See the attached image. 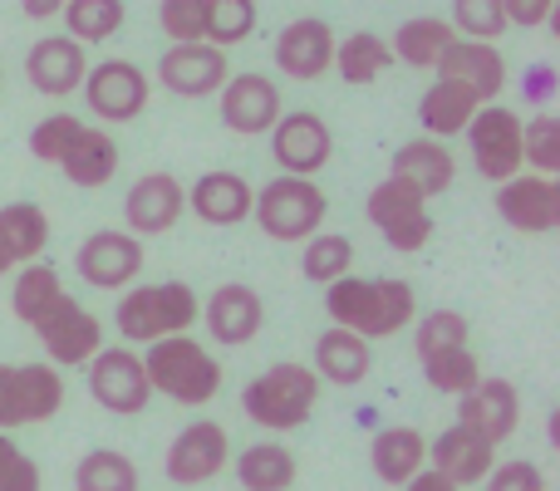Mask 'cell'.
Segmentation results:
<instances>
[{
  "label": "cell",
  "mask_w": 560,
  "mask_h": 491,
  "mask_svg": "<svg viewBox=\"0 0 560 491\" xmlns=\"http://www.w3.org/2000/svg\"><path fill=\"white\" fill-rule=\"evenodd\" d=\"M325 309L339 329H349V335L388 339V335H398L408 319H418V295L408 280L345 276V280H335V285H325Z\"/></svg>",
  "instance_id": "obj_1"
},
{
  "label": "cell",
  "mask_w": 560,
  "mask_h": 491,
  "mask_svg": "<svg viewBox=\"0 0 560 491\" xmlns=\"http://www.w3.org/2000/svg\"><path fill=\"white\" fill-rule=\"evenodd\" d=\"M202 315V300L187 280H158V285H128V295L118 300L114 325L124 335V344H158V339L187 335Z\"/></svg>",
  "instance_id": "obj_2"
},
{
  "label": "cell",
  "mask_w": 560,
  "mask_h": 491,
  "mask_svg": "<svg viewBox=\"0 0 560 491\" xmlns=\"http://www.w3.org/2000/svg\"><path fill=\"white\" fill-rule=\"evenodd\" d=\"M143 374H148L153 394L173 398V404H183V408H202L222 394V359L207 354V344L192 335H173V339L148 344Z\"/></svg>",
  "instance_id": "obj_3"
},
{
  "label": "cell",
  "mask_w": 560,
  "mask_h": 491,
  "mask_svg": "<svg viewBox=\"0 0 560 491\" xmlns=\"http://www.w3.org/2000/svg\"><path fill=\"white\" fill-rule=\"evenodd\" d=\"M315 404H319V378L310 364H271L266 374H256L242 394V413L252 418L256 428L266 433H295L315 418Z\"/></svg>",
  "instance_id": "obj_4"
},
{
  "label": "cell",
  "mask_w": 560,
  "mask_h": 491,
  "mask_svg": "<svg viewBox=\"0 0 560 491\" xmlns=\"http://www.w3.org/2000/svg\"><path fill=\"white\" fill-rule=\"evenodd\" d=\"M325 212H329V202L315 177L280 173L252 197V217L271 242H310V236L325 226Z\"/></svg>",
  "instance_id": "obj_5"
},
{
  "label": "cell",
  "mask_w": 560,
  "mask_h": 491,
  "mask_svg": "<svg viewBox=\"0 0 560 491\" xmlns=\"http://www.w3.org/2000/svg\"><path fill=\"white\" fill-rule=\"evenodd\" d=\"M65 408V378L55 364H0V433L35 428Z\"/></svg>",
  "instance_id": "obj_6"
},
{
  "label": "cell",
  "mask_w": 560,
  "mask_h": 491,
  "mask_svg": "<svg viewBox=\"0 0 560 491\" xmlns=\"http://www.w3.org/2000/svg\"><path fill=\"white\" fill-rule=\"evenodd\" d=\"M467 148H472V163L487 183H512L522 173V114L506 104H482L472 114V124L463 128Z\"/></svg>",
  "instance_id": "obj_7"
},
{
  "label": "cell",
  "mask_w": 560,
  "mask_h": 491,
  "mask_svg": "<svg viewBox=\"0 0 560 491\" xmlns=\"http://www.w3.org/2000/svg\"><path fill=\"white\" fill-rule=\"evenodd\" d=\"M369 222L378 226V236H384L394 250H404V256H413V250H423L433 242V212H428V197H418L408 183H398V177H384V183L369 192L364 202Z\"/></svg>",
  "instance_id": "obj_8"
},
{
  "label": "cell",
  "mask_w": 560,
  "mask_h": 491,
  "mask_svg": "<svg viewBox=\"0 0 560 491\" xmlns=\"http://www.w3.org/2000/svg\"><path fill=\"white\" fill-rule=\"evenodd\" d=\"M39 335V344H45V364L55 369H74V364H89V359L104 349V325H98L94 315H89L84 305H79L74 295H59L55 305L45 309V315L30 325Z\"/></svg>",
  "instance_id": "obj_9"
},
{
  "label": "cell",
  "mask_w": 560,
  "mask_h": 491,
  "mask_svg": "<svg viewBox=\"0 0 560 491\" xmlns=\"http://www.w3.org/2000/svg\"><path fill=\"white\" fill-rule=\"evenodd\" d=\"M89 394H94L98 408L118 418H133L153 404V388H148V374H143V354L128 344H114V349H98L89 359Z\"/></svg>",
  "instance_id": "obj_10"
},
{
  "label": "cell",
  "mask_w": 560,
  "mask_h": 491,
  "mask_svg": "<svg viewBox=\"0 0 560 491\" xmlns=\"http://www.w3.org/2000/svg\"><path fill=\"white\" fill-rule=\"evenodd\" d=\"M79 89L89 98V114L104 118V124H133L153 98V84L133 59H104V65L89 69Z\"/></svg>",
  "instance_id": "obj_11"
},
{
  "label": "cell",
  "mask_w": 560,
  "mask_h": 491,
  "mask_svg": "<svg viewBox=\"0 0 560 491\" xmlns=\"http://www.w3.org/2000/svg\"><path fill=\"white\" fill-rule=\"evenodd\" d=\"M226 463H232V437H226V428L212 423V418H197V423H187L183 433L173 437V447H167V457H163V472H167V482H177V487H207L212 477H222Z\"/></svg>",
  "instance_id": "obj_12"
},
{
  "label": "cell",
  "mask_w": 560,
  "mask_h": 491,
  "mask_svg": "<svg viewBox=\"0 0 560 491\" xmlns=\"http://www.w3.org/2000/svg\"><path fill=\"white\" fill-rule=\"evenodd\" d=\"M271 153L285 177H315L325 173V163L335 157V133L319 114L295 108V114H280L271 128Z\"/></svg>",
  "instance_id": "obj_13"
},
{
  "label": "cell",
  "mask_w": 560,
  "mask_h": 491,
  "mask_svg": "<svg viewBox=\"0 0 560 491\" xmlns=\"http://www.w3.org/2000/svg\"><path fill=\"white\" fill-rule=\"evenodd\" d=\"M457 428L487 437V443H506L522 428V394L512 378H477L463 398H457Z\"/></svg>",
  "instance_id": "obj_14"
},
{
  "label": "cell",
  "mask_w": 560,
  "mask_h": 491,
  "mask_svg": "<svg viewBox=\"0 0 560 491\" xmlns=\"http://www.w3.org/2000/svg\"><path fill=\"white\" fill-rule=\"evenodd\" d=\"M183 212H187V187L177 183L173 173H148L128 187L124 232L138 236V242H143V236H163L183 222Z\"/></svg>",
  "instance_id": "obj_15"
},
{
  "label": "cell",
  "mask_w": 560,
  "mask_h": 491,
  "mask_svg": "<svg viewBox=\"0 0 560 491\" xmlns=\"http://www.w3.org/2000/svg\"><path fill=\"white\" fill-rule=\"evenodd\" d=\"M232 79V65H226V49L207 45H173L163 59H158V84L177 98H207Z\"/></svg>",
  "instance_id": "obj_16"
},
{
  "label": "cell",
  "mask_w": 560,
  "mask_h": 491,
  "mask_svg": "<svg viewBox=\"0 0 560 491\" xmlns=\"http://www.w3.org/2000/svg\"><path fill=\"white\" fill-rule=\"evenodd\" d=\"M497 217L512 232L526 236H546L560 226V187L556 177H536V173H516L512 183L497 187Z\"/></svg>",
  "instance_id": "obj_17"
},
{
  "label": "cell",
  "mask_w": 560,
  "mask_h": 491,
  "mask_svg": "<svg viewBox=\"0 0 560 491\" xmlns=\"http://www.w3.org/2000/svg\"><path fill=\"white\" fill-rule=\"evenodd\" d=\"M74 270L79 280H89L94 290H124L128 280H138L143 270V242L128 232H94L84 246L74 250Z\"/></svg>",
  "instance_id": "obj_18"
},
{
  "label": "cell",
  "mask_w": 560,
  "mask_h": 491,
  "mask_svg": "<svg viewBox=\"0 0 560 491\" xmlns=\"http://www.w3.org/2000/svg\"><path fill=\"white\" fill-rule=\"evenodd\" d=\"M217 108H222V124L242 138H261L276 128L280 118V89L266 74H232L217 89Z\"/></svg>",
  "instance_id": "obj_19"
},
{
  "label": "cell",
  "mask_w": 560,
  "mask_h": 491,
  "mask_svg": "<svg viewBox=\"0 0 560 491\" xmlns=\"http://www.w3.org/2000/svg\"><path fill=\"white\" fill-rule=\"evenodd\" d=\"M197 319H207V335H212L217 344L236 349V344H252V339L261 335L266 300L256 295L246 280H226V285H217L212 295H207V309Z\"/></svg>",
  "instance_id": "obj_20"
},
{
  "label": "cell",
  "mask_w": 560,
  "mask_h": 491,
  "mask_svg": "<svg viewBox=\"0 0 560 491\" xmlns=\"http://www.w3.org/2000/svg\"><path fill=\"white\" fill-rule=\"evenodd\" d=\"M84 74H89V55H84V45H74L69 35L35 39V45H30V55H25L30 89H35V94H45V98H69L79 84H84Z\"/></svg>",
  "instance_id": "obj_21"
},
{
  "label": "cell",
  "mask_w": 560,
  "mask_h": 491,
  "mask_svg": "<svg viewBox=\"0 0 560 491\" xmlns=\"http://www.w3.org/2000/svg\"><path fill=\"white\" fill-rule=\"evenodd\" d=\"M329 65H335V30H329L325 20L300 15L276 35V69L285 79L310 84V79H319Z\"/></svg>",
  "instance_id": "obj_22"
},
{
  "label": "cell",
  "mask_w": 560,
  "mask_h": 491,
  "mask_svg": "<svg viewBox=\"0 0 560 491\" xmlns=\"http://www.w3.org/2000/svg\"><path fill=\"white\" fill-rule=\"evenodd\" d=\"M438 79H453V84L472 89L482 104H497V94L506 89V59L497 45L482 39H453L438 59Z\"/></svg>",
  "instance_id": "obj_23"
},
{
  "label": "cell",
  "mask_w": 560,
  "mask_h": 491,
  "mask_svg": "<svg viewBox=\"0 0 560 491\" xmlns=\"http://www.w3.org/2000/svg\"><path fill=\"white\" fill-rule=\"evenodd\" d=\"M428 467H433L438 477H447L453 487H477L497 467V447L487 443V437L453 423L428 443Z\"/></svg>",
  "instance_id": "obj_24"
},
{
  "label": "cell",
  "mask_w": 560,
  "mask_h": 491,
  "mask_svg": "<svg viewBox=\"0 0 560 491\" xmlns=\"http://www.w3.org/2000/svg\"><path fill=\"white\" fill-rule=\"evenodd\" d=\"M252 197H256V187L242 173L217 167V173H202L187 187V212H197L207 226H236L252 217Z\"/></svg>",
  "instance_id": "obj_25"
},
{
  "label": "cell",
  "mask_w": 560,
  "mask_h": 491,
  "mask_svg": "<svg viewBox=\"0 0 560 491\" xmlns=\"http://www.w3.org/2000/svg\"><path fill=\"white\" fill-rule=\"evenodd\" d=\"M388 177L408 183L418 197H438V192H447V187H453L457 163H453V153H447V143H438V138H413V143H404L394 153Z\"/></svg>",
  "instance_id": "obj_26"
},
{
  "label": "cell",
  "mask_w": 560,
  "mask_h": 491,
  "mask_svg": "<svg viewBox=\"0 0 560 491\" xmlns=\"http://www.w3.org/2000/svg\"><path fill=\"white\" fill-rule=\"evenodd\" d=\"M118 163H124V153H118V138L108 133V128H79V138L69 143V153L59 157V173L69 177L74 187H108L118 177Z\"/></svg>",
  "instance_id": "obj_27"
},
{
  "label": "cell",
  "mask_w": 560,
  "mask_h": 491,
  "mask_svg": "<svg viewBox=\"0 0 560 491\" xmlns=\"http://www.w3.org/2000/svg\"><path fill=\"white\" fill-rule=\"evenodd\" d=\"M315 378H325V384H339V388H354L369 378V369H374V354H369V339L349 335V329L329 325L325 335L315 339Z\"/></svg>",
  "instance_id": "obj_28"
},
{
  "label": "cell",
  "mask_w": 560,
  "mask_h": 491,
  "mask_svg": "<svg viewBox=\"0 0 560 491\" xmlns=\"http://www.w3.org/2000/svg\"><path fill=\"white\" fill-rule=\"evenodd\" d=\"M477 108H482V98H477L472 89L453 84V79H438V84H428V94L418 98V124H423V138L447 143V138H457L467 124H472Z\"/></svg>",
  "instance_id": "obj_29"
},
{
  "label": "cell",
  "mask_w": 560,
  "mask_h": 491,
  "mask_svg": "<svg viewBox=\"0 0 560 491\" xmlns=\"http://www.w3.org/2000/svg\"><path fill=\"white\" fill-rule=\"evenodd\" d=\"M369 463L374 477L388 487H404L408 477H418L428 467V437L418 428H384V433L369 443Z\"/></svg>",
  "instance_id": "obj_30"
},
{
  "label": "cell",
  "mask_w": 560,
  "mask_h": 491,
  "mask_svg": "<svg viewBox=\"0 0 560 491\" xmlns=\"http://www.w3.org/2000/svg\"><path fill=\"white\" fill-rule=\"evenodd\" d=\"M453 25L438 15H413L404 20V25L394 30V39H388V49H394V59H404L408 69H438V59H443V49L453 45Z\"/></svg>",
  "instance_id": "obj_31"
},
{
  "label": "cell",
  "mask_w": 560,
  "mask_h": 491,
  "mask_svg": "<svg viewBox=\"0 0 560 491\" xmlns=\"http://www.w3.org/2000/svg\"><path fill=\"white\" fill-rule=\"evenodd\" d=\"M388 65H394L388 39H378L374 30H354L349 39H335V65L329 69H339L345 84H374L388 74Z\"/></svg>",
  "instance_id": "obj_32"
},
{
  "label": "cell",
  "mask_w": 560,
  "mask_h": 491,
  "mask_svg": "<svg viewBox=\"0 0 560 491\" xmlns=\"http://www.w3.org/2000/svg\"><path fill=\"white\" fill-rule=\"evenodd\" d=\"M0 246L10 250V260H15V266H30V260H39V250L49 246V217H45V207H35V202L0 207Z\"/></svg>",
  "instance_id": "obj_33"
},
{
  "label": "cell",
  "mask_w": 560,
  "mask_h": 491,
  "mask_svg": "<svg viewBox=\"0 0 560 491\" xmlns=\"http://www.w3.org/2000/svg\"><path fill=\"white\" fill-rule=\"evenodd\" d=\"M236 482L246 491H290L295 487V453L285 443H252L236 457Z\"/></svg>",
  "instance_id": "obj_34"
},
{
  "label": "cell",
  "mask_w": 560,
  "mask_h": 491,
  "mask_svg": "<svg viewBox=\"0 0 560 491\" xmlns=\"http://www.w3.org/2000/svg\"><path fill=\"white\" fill-rule=\"evenodd\" d=\"M59 15H65V35L74 45H104V39H114L124 30L128 5L124 0H69Z\"/></svg>",
  "instance_id": "obj_35"
},
{
  "label": "cell",
  "mask_w": 560,
  "mask_h": 491,
  "mask_svg": "<svg viewBox=\"0 0 560 491\" xmlns=\"http://www.w3.org/2000/svg\"><path fill=\"white\" fill-rule=\"evenodd\" d=\"M138 487H143V477H138L133 457L114 453V447H94L74 467V491H138Z\"/></svg>",
  "instance_id": "obj_36"
},
{
  "label": "cell",
  "mask_w": 560,
  "mask_h": 491,
  "mask_svg": "<svg viewBox=\"0 0 560 491\" xmlns=\"http://www.w3.org/2000/svg\"><path fill=\"white\" fill-rule=\"evenodd\" d=\"M65 295V280H59L55 266H45V260H30V266H20L15 285H10V309H15L25 325H35L39 315H45L55 300Z\"/></svg>",
  "instance_id": "obj_37"
},
{
  "label": "cell",
  "mask_w": 560,
  "mask_h": 491,
  "mask_svg": "<svg viewBox=\"0 0 560 491\" xmlns=\"http://www.w3.org/2000/svg\"><path fill=\"white\" fill-rule=\"evenodd\" d=\"M349 266H354V242H349V236L315 232L305 242V250H300V270H305V280H315V285H335V280H345Z\"/></svg>",
  "instance_id": "obj_38"
},
{
  "label": "cell",
  "mask_w": 560,
  "mask_h": 491,
  "mask_svg": "<svg viewBox=\"0 0 560 491\" xmlns=\"http://www.w3.org/2000/svg\"><path fill=\"white\" fill-rule=\"evenodd\" d=\"M423 378L433 394L447 398H463L467 388L482 378V364L472 359V349H443V354H428L423 359Z\"/></svg>",
  "instance_id": "obj_39"
},
{
  "label": "cell",
  "mask_w": 560,
  "mask_h": 491,
  "mask_svg": "<svg viewBox=\"0 0 560 491\" xmlns=\"http://www.w3.org/2000/svg\"><path fill=\"white\" fill-rule=\"evenodd\" d=\"M467 339H472V325H467V315H457V309H428L413 325L418 359L443 354V349H467Z\"/></svg>",
  "instance_id": "obj_40"
},
{
  "label": "cell",
  "mask_w": 560,
  "mask_h": 491,
  "mask_svg": "<svg viewBox=\"0 0 560 491\" xmlns=\"http://www.w3.org/2000/svg\"><path fill=\"white\" fill-rule=\"evenodd\" d=\"M522 167H532L536 177L560 173V118L536 114L532 124H522Z\"/></svg>",
  "instance_id": "obj_41"
},
{
  "label": "cell",
  "mask_w": 560,
  "mask_h": 491,
  "mask_svg": "<svg viewBox=\"0 0 560 491\" xmlns=\"http://www.w3.org/2000/svg\"><path fill=\"white\" fill-rule=\"evenodd\" d=\"M256 30V0H207V45H242Z\"/></svg>",
  "instance_id": "obj_42"
},
{
  "label": "cell",
  "mask_w": 560,
  "mask_h": 491,
  "mask_svg": "<svg viewBox=\"0 0 560 491\" xmlns=\"http://www.w3.org/2000/svg\"><path fill=\"white\" fill-rule=\"evenodd\" d=\"M453 35L457 39H482L492 45L497 35H506V10L502 0H453Z\"/></svg>",
  "instance_id": "obj_43"
},
{
  "label": "cell",
  "mask_w": 560,
  "mask_h": 491,
  "mask_svg": "<svg viewBox=\"0 0 560 491\" xmlns=\"http://www.w3.org/2000/svg\"><path fill=\"white\" fill-rule=\"evenodd\" d=\"M158 25L173 45L207 39V0H158Z\"/></svg>",
  "instance_id": "obj_44"
},
{
  "label": "cell",
  "mask_w": 560,
  "mask_h": 491,
  "mask_svg": "<svg viewBox=\"0 0 560 491\" xmlns=\"http://www.w3.org/2000/svg\"><path fill=\"white\" fill-rule=\"evenodd\" d=\"M79 128H84V118H74V114H49V118H39V124L30 128V153H35L39 163H55V167H59V157L69 153V143L79 138Z\"/></svg>",
  "instance_id": "obj_45"
},
{
  "label": "cell",
  "mask_w": 560,
  "mask_h": 491,
  "mask_svg": "<svg viewBox=\"0 0 560 491\" xmlns=\"http://www.w3.org/2000/svg\"><path fill=\"white\" fill-rule=\"evenodd\" d=\"M0 491H39V467L10 433H0Z\"/></svg>",
  "instance_id": "obj_46"
},
{
  "label": "cell",
  "mask_w": 560,
  "mask_h": 491,
  "mask_svg": "<svg viewBox=\"0 0 560 491\" xmlns=\"http://www.w3.org/2000/svg\"><path fill=\"white\" fill-rule=\"evenodd\" d=\"M482 491H546V472L536 463H526V457L497 463L492 472L482 477Z\"/></svg>",
  "instance_id": "obj_47"
},
{
  "label": "cell",
  "mask_w": 560,
  "mask_h": 491,
  "mask_svg": "<svg viewBox=\"0 0 560 491\" xmlns=\"http://www.w3.org/2000/svg\"><path fill=\"white\" fill-rule=\"evenodd\" d=\"M506 10V25H522V30H541V25H556V0H502Z\"/></svg>",
  "instance_id": "obj_48"
},
{
  "label": "cell",
  "mask_w": 560,
  "mask_h": 491,
  "mask_svg": "<svg viewBox=\"0 0 560 491\" xmlns=\"http://www.w3.org/2000/svg\"><path fill=\"white\" fill-rule=\"evenodd\" d=\"M556 69L551 65H532V69H526V74H522V98H526V104H536V108H541V114H546V104H551V98H556Z\"/></svg>",
  "instance_id": "obj_49"
},
{
  "label": "cell",
  "mask_w": 560,
  "mask_h": 491,
  "mask_svg": "<svg viewBox=\"0 0 560 491\" xmlns=\"http://www.w3.org/2000/svg\"><path fill=\"white\" fill-rule=\"evenodd\" d=\"M404 491H463V487H453V482H447V477H438L433 467H423V472H418V477H408Z\"/></svg>",
  "instance_id": "obj_50"
},
{
  "label": "cell",
  "mask_w": 560,
  "mask_h": 491,
  "mask_svg": "<svg viewBox=\"0 0 560 491\" xmlns=\"http://www.w3.org/2000/svg\"><path fill=\"white\" fill-rule=\"evenodd\" d=\"M69 0H20V10H25L30 20H49V15H59Z\"/></svg>",
  "instance_id": "obj_51"
},
{
  "label": "cell",
  "mask_w": 560,
  "mask_h": 491,
  "mask_svg": "<svg viewBox=\"0 0 560 491\" xmlns=\"http://www.w3.org/2000/svg\"><path fill=\"white\" fill-rule=\"evenodd\" d=\"M10 270H15V260H10V250L0 246V276H10Z\"/></svg>",
  "instance_id": "obj_52"
}]
</instances>
